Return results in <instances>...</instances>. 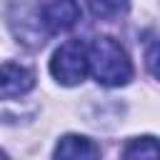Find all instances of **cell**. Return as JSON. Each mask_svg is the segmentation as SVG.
<instances>
[{
  "mask_svg": "<svg viewBox=\"0 0 160 160\" xmlns=\"http://www.w3.org/2000/svg\"><path fill=\"white\" fill-rule=\"evenodd\" d=\"M85 52H88V72L100 85L118 88L130 82L132 78L130 58L122 50V45L115 42L112 38H95L85 42Z\"/></svg>",
  "mask_w": 160,
  "mask_h": 160,
  "instance_id": "obj_1",
  "label": "cell"
},
{
  "mask_svg": "<svg viewBox=\"0 0 160 160\" xmlns=\"http://www.w3.org/2000/svg\"><path fill=\"white\" fill-rule=\"evenodd\" d=\"M50 72L60 85H78L88 75V52L82 40L62 42L50 60Z\"/></svg>",
  "mask_w": 160,
  "mask_h": 160,
  "instance_id": "obj_2",
  "label": "cell"
},
{
  "mask_svg": "<svg viewBox=\"0 0 160 160\" xmlns=\"http://www.w3.org/2000/svg\"><path fill=\"white\" fill-rule=\"evenodd\" d=\"M35 2H38V18L48 32L70 30L80 20V8L75 0H35Z\"/></svg>",
  "mask_w": 160,
  "mask_h": 160,
  "instance_id": "obj_3",
  "label": "cell"
},
{
  "mask_svg": "<svg viewBox=\"0 0 160 160\" xmlns=\"http://www.w3.org/2000/svg\"><path fill=\"white\" fill-rule=\"evenodd\" d=\"M35 88V72L20 62H5L0 65V100L5 98H20Z\"/></svg>",
  "mask_w": 160,
  "mask_h": 160,
  "instance_id": "obj_4",
  "label": "cell"
},
{
  "mask_svg": "<svg viewBox=\"0 0 160 160\" xmlns=\"http://www.w3.org/2000/svg\"><path fill=\"white\" fill-rule=\"evenodd\" d=\"M55 158H72V160H82V158H100V148L82 135H65L60 138V142L55 145Z\"/></svg>",
  "mask_w": 160,
  "mask_h": 160,
  "instance_id": "obj_5",
  "label": "cell"
},
{
  "mask_svg": "<svg viewBox=\"0 0 160 160\" xmlns=\"http://www.w3.org/2000/svg\"><path fill=\"white\" fill-rule=\"evenodd\" d=\"M85 2H88L90 12L100 20H115V18L125 15L130 8L128 0H85Z\"/></svg>",
  "mask_w": 160,
  "mask_h": 160,
  "instance_id": "obj_6",
  "label": "cell"
},
{
  "mask_svg": "<svg viewBox=\"0 0 160 160\" xmlns=\"http://www.w3.org/2000/svg\"><path fill=\"white\" fill-rule=\"evenodd\" d=\"M122 155L125 158H158V145H155V138L152 135H148V138H138V140H132L125 150H122Z\"/></svg>",
  "mask_w": 160,
  "mask_h": 160,
  "instance_id": "obj_7",
  "label": "cell"
},
{
  "mask_svg": "<svg viewBox=\"0 0 160 160\" xmlns=\"http://www.w3.org/2000/svg\"><path fill=\"white\" fill-rule=\"evenodd\" d=\"M2 155H5V152H2V150H0V158H2Z\"/></svg>",
  "mask_w": 160,
  "mask_h": 160,
  "instance_id": "obj_8",
  "label": "cell"
}]
</instances>
